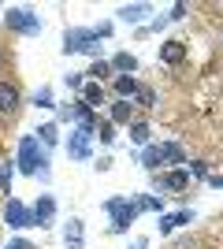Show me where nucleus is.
<instances>
[{
  "mask_svg": "<svg viewBox=\"0 0 223 249\" xmlns=\"http://www.w3.org/2000/svg\"><path fill=\"white\" fill-rule=\"evenodd\" d=\"M138 160H141V167H149V171H160L164 164H186V153H182L179 142H164V145H145Z\"/></svg>",
  "mask_w": 223,
  "mask_h": 249,
  "instance_id": "f257e3e1",
  "label": "nucleus"
},
{
  "mask_svg": "<svg viewBox=\"0 0 223 249\" xmlns=\"http://www.w3.org/2000/svg\"><path fill=\"white\" fill-rule=\"evenodd\" d=\"M104 212L112 216V231L123 234V231L138 219V201H130V197H108L104 201Z\"/></svg>",
  "mask_w": 223,
  "mask_h": 249,
  "instance_id": "f03ea898",
  "label": "nucleus"
},
{
  "mask_svg": "<svg viewBox=\"0 0 223 249\" xmlns=\"http://www.w3.org/2000/svg\"><path fill=\"white\" fill-rule=\"evenodd\" d=\"M45 164H49V156H45V149L37 145V138L26 134L19 142V171H26V175H37V171H45Z\"/></svg>",
  "mask_w": 223,
  "mask_h": 249,
  "instance_id": "7ed1b4c3",
  "label": "nucleus"
},
{
  "mask_svg": "<svg viewBox=\"0 0 223 249\" xmlns=\"http://www.w3.org/2000/svg\"><path fill=\"white\" fill-rule=\"evenodd\" d=\"M64 52H97V30L74 26L64 34Z\"/></svg>",
  "mask_w": 223,
  "mask_h": 249,
  "instance_id": "20e7f679",
  "label": "nucleus"
},
{
  "mask_svg": "<svg viewBox=\"0 0 223 249\" xmlns=\"http://www.w3.org/2000/svg\"><path fill=\"white\" fill-rule=\"evenodd\" d=\"M8 26L19 34H41V19L30 8H8Z\"/></svg>",
  "mask_w": 223,
  "mask_h": 249,
  "instance_id": "39448f33",
  "label": "nucleus"
},
{
  "mask_svg": "<svg viewBox=\"0 0 223 249\" xmlns=\"http://www.w3.org/2000/svg\"><path fill=\"white\" fill-rule=\"evenodd\" d=\"M4 219H8V227H15V231H26V227H34V216H30V208L22 205L19 197H8V208H4Z\"/></svg>",
  "mask_w": 223,
  "mask_h": 249,
  "instance_id": "423d86ee",
  "label": "nucleus"
},
{
  "mask_svg": "<svg viewBox=\"0 0 223 249\" xmlns=\"http://www.w3.org/2000/svg\"><path fill=\"white\" fill-rule=\"evenodd\" d=\"M89 142H93V134H89V130H82V126H78V130H71V134H67V156H71V160H89V153H93V149H89Z\"/></svg>",
  "mask_w": 223,
  "mask_h": 249,
  "instance_id": "0eeeda50",
  "label": "nucleus"
},
{
  "mask_svg": "<svg viewBox=\"0 0 223 249\" xmlns=\"http://www.w3.org/2000/svg\"><path fill=\"white\" fill-rule=\"evenodd\" d=\"M160 60L168 63V67H179V63L186 60V41H179V37L164 41V45H160Z\"/></svg>",
  "mask_w": 223,
  "mask_h": 249,
  "instance_id": "6e6552de",
  "label": "nucleus"
},
{
  "mask_svg": "<svg viewBox=\"0 0 223 249\" xmlns=\"http://www.w3.org/2000/svg\"><path fill=\"white\" fill-rule=\"evenodd\" d=\"M30 216H34V223H37V227H49V223H52V216H56V201L49 197V194H45V197H37V205L30 208Z\"/></svg>",
  "mask_w": 223,
  "mask_h": 249,
  "instance_id": "1a4fd4ad",
  "label": "nucleus"
},
{
  "mask_svg": "<svg viewBox=\"0 0 223 249\" xmlns=\"http://www.w3.org/2000/svg\"><path fill=\"white\" fill-rule=\"evenodd\" d=\"M156 186H164V190H190V175H186V167H179V171H160Z\"/></svg>",
  "mask_w": 223,
  "mask_h": 249,
  "instance_id": "9d476101",
  "label": "nucleus"
},
{
  "mask_svg": "<svg viewBox=\"0 0 223 249\" xmlns=\"http://www.w3.org/2000/svg\"><path fill=\"white\" fill-rule=\"evenodd\" d=\"M82 104L89 108V112L104 104V89H101V82H86V86H82Z\"/></svg>",
  "mask_w": 223,
  "mask_h": 249,
  "instance_id": "9b49d317",
  "label": "nucleus"
},
{
  "mask_svg": "<svg viewBox=\"0 0 223 249\" xmlns=\"http://www.w3.org/2000/svg\"><path fill=\"white\" fill-rule=\"evenodd\" d=\"M112 89H116L119 101H130V97L138 93V82L130 78V74H116V82H112Z\"/></svg>",
  "mask_w": 223,
  "mask_h": 249,
  "instance_id": "f8f14e48",
  "label": "nucleus"
},
{
  "mask_svg": "<svg viewBox=\"0 0 223 249\" xmlns=\"http://www.w3.org/2000/svg\"><path fill=\"white\" fill-rule=\"evenodd\" d=\"M193 212H168V216L160 219V234H171V231H179L182 223H190Z\"/></svg>",
  "mask_w": 223,
  "mask_h": 249,
  "instance_id": "ddd939ff",
  "label": "nucleus"
},
{
  "mask_svg": "<svg viewBox=\"0 0 223 249\" xmlns=\"http://www.w3.org/2000/svg\"><path fill=\"white\" fill-rule=\"evenodd\" d=\"M116 15H119L123 22H141V19L149 15V4H123Z\"/></svg>",
  "mask_w": 223,
  "mask_h": 249,
  "instance_id": "4468645a",
  "label": "nucleus"
},
{
  "mask_svg": "<svg viewBox=\"0 0 223 249\" xmlns=\"http://www.w3.org/2000/svg\"><path fill=\"white\" fill-rule=\"evenodd\" d=\"M15 108H19V89L0 82V112H15Z\"/></svg>",
  "mask_w": 223,
  "mask_h": 249,
  "instance_id": "2eb2a0df",
  "label": "nucleus"
},
{
  "mask_svg": "<svg viewBox=\"0 0 223 249\" xmlns=\"http://www.w3.org/2000/svg\"><path fill=\"white\" fill-rule=\"evenodd\" d=\"M130 115H134V101H116L112 104V119L108 123L116 126V123H130Z\"/></svg>",
  "mask_w": 223,
  "mask_h": 249,
  "instance_id": "dca6fc26",
  "label": "nucleus"
},
{
  "mask_svg": "<svg viewBox=\"0 0 223 249\" xmlns=\"http://www.w3.org/2000/svg\"><path fill=\"white\" fill-rule=\"evenodd\" d=\"M64 242H67V249H82V219H67Z\"/></svg>",
  "mask_w": 223,
  "mask_h": 249,
  "instance_id": "f3484780",
  "label": "nucleus"
},
{
  "mask_svg": "<svg viewBox=\"0 0 223 249\" xmlns=\"http://www.w3.org/2000/svg\"><path fill=\"white\" fill-rule=\"evenodd\" d=\"M112 71L130 74V71H138V60H134L130 52H116V56H112Z\"/></svg>",
  "mask_w": 223,
  "mask_h": 249,
  "instance_id": "a211bd4d",
  "label": "nucleus"
},
{
  "mask_svg": "<svg viewBox=\"0 0 223 249\" xmlns=\"http://www.w3.org/2000/svg\"><path fill=\"white\" fill-rule=\"evenodd\" d=\"M82 112H86V104H82V101L60 104V119H64V123H78V119H82Z\"/></svg>",
  "mask_w": 223,
  "mask_h": 249,
  "instance_id": "6ab92c4d",
  "label": "nucleus"
},
{
  "mask_svg": "<svg viewBox=\"0 0 223 249\" xmlns=\"http://www.w3.org/2000/svg\"><path fill=\"white\" fill-rule=\"evenodd\" d=\"M37 138H41V145H56V142H60V130H56V123L37 126Z\"/></svg>",
  "mask_w": 223,
  "mask_h": 249,
  "instance_id": "aec40b11",
  "label": "nucleus"
},
{
  "mask_svg": "<svg viewBox=\"0 0 223 249\" xmlns=\"http://www.w3.org/2000/svg\"><path fill=\"white\" fill-rule=\"evenodd\" d=\"M134 101H138V104H145V108H156V89H153V86H138Z\"/></svg>",
  "mask_w": 223,
  "mask_h": 249,
  "instance_id": "412c9836",
  "label": "nucleus"
},
{
  "mask_svg": "<svg viewBox=\"0 0 223 249\" xmlns=\"http://www.w3.org/2000/svg\"><path fill=\"white\" fill-rule=\"evenodd\" d=\"M130 138H134L138 145H149V138H153V130H149V123H130Z\"/></svg>",
  "mask_w": 223,
  "mask_h": 249,
  "instance_id": "4be33fe9",
  "label": "nucleus"
},
{
  "mask_svg": "<svg viewBox=\"0 0 223 249\" xmlns=\"http://www.w3.org/2000/svg\"><path fill=\"white\" fill-rule=\"evenodd\" d=\"M138 212H164V201L145 194V197H138Z\"/></svg>",
  "mask_w": 223,
  "mask_h": 249,
  "instance_id": "5701e85b",
  "label": "nucleus"
},
{
  "mask_svg": "<svg viewBox=\"0 0 223 249\" xmlns=\"http://www.w3.org/2000/svg\"><path fill=\"white\" fill-rule=\"evenodd\" d=\"M89 82H101V78H108V74H112V63H104V60H97L93 67H89Z\"/></svg>",
  "mask_w": 223,
  "mask_h": 249,
  "instance_id": "b1692460",
  "label": "nucleus"
},
{
  "mask_svg": "<svg viewBox=\"0 0 223 249\" xmlns=\"http://www.w3.org/2000/svg\"><path fill=\"white\" fill-rule=\"evenodd\" d=\"M34 104H37V108H56V104H52V89H49V86H41V89L34 93Z\"/></svg>",
  "mask_w": 223,
  "mask_h": 249,
  "instance_id": "393cba45",
  "label": "nucleus"
},
{
  "mask_svg": "<svg viewBox=\"0 0 223 249\" xmlns=\"http://www.w3.org/2000/svg\"><path fill=\"white\" fill-rule=\"evenodd\" d=\"M97 138H101L104 145H112V142H116V126H112V123H101V126H97Z\"/></svg>",
  "mask_w": 223,
  "mask_h": 249,
  "instance_id": "a878e982",
  "label": "nucleus"
},
{
  "mask_svg": "<svg viewBox=\"0 0 223 249\" xmlns=\"http://www.w3.org/2000/svg\"><path fill=\"white\" fill-rule=\"evenodd\" d=\"M0 190H4V194H11V167H8V164H0Z\"/></svg>",
  "mask_w": 223,
  "mask_h": 249,
  "instance_id": "bb28decb",
  "label": "nucleus"
},
{
  "mask_svg": "<svg viewBox=\"0 0 223 249\" xmlns=\"http://www.w3.org/2000/svg\"><path fill=\"white\" fill-rule=\"evenodd\" d=\"M190 171H193L197 178H208V164H201V160H193V164H190Z\"/></svg>",
  "mask_w": 223,
  "mask_h": 249,
  "instance_id": "cd10ccee",
  "label": "nucleus"
},
{
  "mask_svg": "<svg viewBox=\"0 0 223 249\" xmlns=\"http://www.w3.org/2000/svg\"><path fill=\"white\" fill-rule=\"evenodd\" d=\"M171 22H179V19H186V4H175V8H171V15H168Z\"/></svg>",
  "mask_w": 223,
  "mask_h": 249,
  "instance_id": "c85d7f7f",
  "label": "nucleus"
},
{
  "mask_svg": "<svg viewBox=\"0 0 223 249\" xmlns=\"http://www.w3.org/2000/svg\"><path fill=\"white\" fill-rule=\"evenodd\" d=\"M67 86H71V89H82V86H86V78H82V74H67Z\"/></svg>",
  "mask_w": 223,
  "mask_h": 249,
  "instance_id": "c756f323",
  "label": "nucleus"
},
{
  "mask_svg": "<svg viewBox=\"0 0 223 249\" xmlns=\"http://www.w3.org/2000/svg\"><path fill=\"white\" fill-rule=\"evenodd\" d=\"M8 249H34L26 238H15V242H8Z\"/></svg>",
  "mask_w": 223,
  "mask_h": 249,
  "instance_id": "7c9ffc66",
  "label": "nucleus"
},
{
  "mask_svg": "<svg viewBox=\"0 0 223 249\" xmlns=\"http://www.w3.org/2000/svg\"><path fill=\"white\" fill-rule=\"evenodd\" d=\"M205 182H208V186H216V190H223V175H208Z\"/></svg>",
  "mask_w": 223,
  "mask_h": 249,
  "instance_id": "2f4dec72",
  "label": "nucleus"
},
{
  "mask_svg": "<svg viewBox=\"0 0 223 249\" xmlns=\"http://www.w3.org/2000/svg\"><path fill=\"white\" fill-rule=\"evenodd\" d=\"M134 249H145V242H138V246H134Z\"/></svg>",
  "mask_w": 223,
  "mask_h": 249,
  "instance_id": "473e14b6",
  "label": "nucleus"
},
{
  "mask_svg": "<svg viewBox=\"0 0 223 249\" xmlns=\"http://www.w3.org/2000/svg\"><path fill=\"white\" fill-rule=\"evenodd\" d=\"M0 63H4V60H0Z\"/></svg>",
  "mask_w": 223,
  "mask_h": 249,
  "instance_id": "72a5a7b5",
  "label": "nucleus"
}]
</instances>
